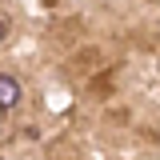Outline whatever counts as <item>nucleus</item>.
<instances>
[{"mask_svg":"<svg viewBox=\"0 0 160 160\" xmlns=\"http://www.w3.org/2000/svg\"><path fill=\"white\" fill-rule=\"evenodd\" d=\"M16 100H20V80L0 76V108H16Z\"/></svg>","mask_w":160,"mask_h":160,"instance_id":"nucleus-1","label":"nucleus"},{"mask_svg":"<svg viewBox=\"0 0 160 160\" xmlns=\"http://www.w3.org/2000/svg\"><path fill=\"white\" fill-rule=\"evenodd\" d=\"M8 36V16H4V12H0V40Z\"/></svg>","mask_w":160,"mask_h":160,"instance_id":"nucleus-2","label":"nucleus"}]
</instances>
